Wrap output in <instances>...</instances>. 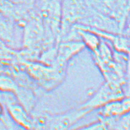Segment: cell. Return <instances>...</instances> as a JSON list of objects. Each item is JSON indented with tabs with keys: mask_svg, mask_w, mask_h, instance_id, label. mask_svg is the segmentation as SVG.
Masks as SVG:
<instances>
[{
	"mask_svg": "<svg viewBox=\"0 0 130 130\" xmlns=\"http://www.w3.org/2000/svg\"><path fill=\"white\" fill-rule=\"evenodd\" d=\"M60 40L75 25H79L94 10L90 0H62Z\"/></svg>",
	"mask_w": 130,
	"mask_h": 130,
	"instance_id": "3",
	"label": "cell"
},
{
	"mask_svg": "<svg viewBox=\"0 0 130 130\" xmlns=\"http://www.w3.org/2000/svg\"><path fill=\"white\" fill-rule=\"evenodd\" d=\"M74 130H108V128L105 120L103 118L99 117L97 122Z\"/></svg>",
	"mask_w": 130,
	"mask_h": 130,
	"instance_id": "8",
	"label": "cell"
},
{
	"mask_svg": "<svg viewBox=\"0 0 130 130\" xmlns=\"http://www.w3.org/2000/svg\"><path fill=\"white\" fill-rule=\"evenodd\" d=\"M90 112L79 106L76 108L60 114L45 113L33 117L34 125L41 127L43 130H69L79 119Z\"/></svg>",
	"mask_w": 130,
	"mask_h": 130,
	"instance_id": "2",
	"label": "cell"
},
{
	"mask_svg": "<svg viewBox=\"0 0 130 130\" xmlns=\"http://www.w3.org/2000/svg\"><path fill=\"white\" fill-rule=\"evenodd\" d=\"M20 26L13 20L0 13V40L9 47L15 46L17 29Z\"/></svg>",
	"mask_w": 130,
	"mask_h": 130,
	"instance_id": "7",
	"label": "cell"
},
{
	"mask_svg": "<svg viewBox=\"0 0 130 130\" xmlns=\"http://www.w3.org/2000/svg\"><path fill=\"white\" fill-rule=\"evenodd\" d=\"M85 48L81 40H63L57 45V53L53 65L67 67L69 62Z\"/></svg>",
	"mask_w": 130,
	"mask_h": 130,
	"instance_id": "6",
	"label": "cell"
},
{
	"mask_svg": "<svg viewBox=\"0 0 130 130\" xmlns=\"http://www.w3.org/2000/svg\"><path fill=\"white\" fill-rule=\"evenodd\" d=\"M21 69L34 83L45 91L53 90L63 82L67 67L57 65H46L39 61L19 60Z\"/></svg>",
	"mask_w": 130,
	"mask_h": 130,
	"instance_id": "1",
	"label": "cell"
},
{
	"mask_svg": "<svg viewBox=\"0 0 130 130\" xmlns=\"http://www.w3.org/2000/svg\"><path fill=\"white\" fill-rule=\"evenodd\" d=\"M5 114V111H4V106L3 104L0 102V120L2 119L3 116Z\"/></svg>",
	"mask_w": 130,
	"mask_h": 130,
	"instance_id": "9",
	"label": "cell"
},
{
	"mask_svg": "<svg viewBox=\"0 0 130 130\" xmlns=\"http://www.w3.org/2000/svg\"><path fill=\"white\" fill-rule=\"evenodd\" d=\"M7 93L4 96L3 104L6 105L10 119L18 126L26 130H33L34 119L29 112L18 101Z\"/></svg>",
	"mask_w": 130,
	"mask_h": 130,
	"instance_id": "5",
	"label": "cell"
},
{
	"mask_svg": "<svg viewBox=\"0 0 130 130\" xmlns=\"http://www.w3.org/2000/svg\"><path fill=\"white\" fill-rule=\"evenodd\" d=\"M125 91L123 86L105 81L100 88L79 106L92 112L109 103L123 99Z\"/></svg>",
	"mask_w": 130,
	"mask_h": 130,
	"instance_id": "4",
	"label": "cell"
}]
</instances>
